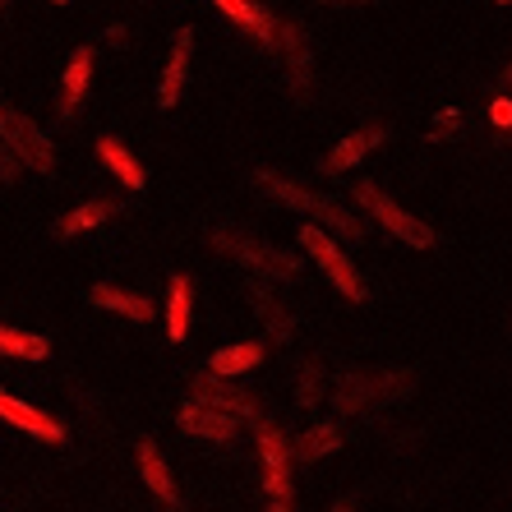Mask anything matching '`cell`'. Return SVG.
<instances>
[{
	"label": "cell",
	"instance_id": "cell-2",
	"mask_svg": "<svg viewBox=\"0 0 512 512\" xmlns=\"http://www.w3.org/2000/svg\"><path fill=\"white\" fill-rule=\"evenodd\" d=\"M411 393V374L388 370V374H342L333 388V406L342 416H356V411H370V406H388L393 397Z\"/></svg>",
	"mask_w": 512,
	"mask_h": 512
},
{
	"label": "cell",
	"instance_id": "cell-22",
	"mask_svg": "<svg viewBox=\"0 0 512 512\" xmlns=\"http://www.w3.org/2000/svg\"><path fill=\"white\" fill-rule=\"evenodd\" d=\"M337 448H342V429L337 425H314L291 443V457H300V462H319V457L337 453Z\"/></svg>",
	"mask_w": 512,
	"mask_h": 512
},
{
	"label": "cell",
	"instance_id": "cell-31",
	"mask_svg": "<svg viewBox=\"0 0 512 512\" xmlns=\"http://www.w3.org/2000/svg\"><path fill=\"white\" fill-rule=\"evenodd\" d=\"M5 10H10V0H0V14H5Z\"/></svg>",
	"mask_w": 512,
	"mask_h": 512
},
{
	"label": "cell",
	"instance_id": "cell-13",
	"mask_svg": "<svg viewBox=\"0 0 512 512\" xmlns=\"http://www.w3.org/2000/svg\"><path fill=\"white\" fill-rule=\"evenodd\" d=\"M88 305H97V310H111V314H125V319H134V323H148V319H153V300H148V296H134V291H125V286H107V282H97L93 291H88Z\"/></svg>",
	"mask_w": 512,
	"mask_h": 512
},
{
	"label": "cell",
	"instance_id": "cell-24",
	"mask_svg": "<svg viewBox=\"0 0 512 512\" xmlns=\"http://www.w3.org/2000/svg\"><path fill=\"white\" fill-rule=\"evenodd\" d=\"M314 402H319V370L305 365L300 370V406H314Z\"/></svg>",
	"mask_w": 512,
	"mask_h": 512
},
{
	"label": "cell",
	"instance_id": "cell-3",
	"mask_svg": "<svg viewBox=\"0 0 512 512\" xmlns=\"http://www.w3.org/2000/svg\"><path fill=\"white\" fill-rule=\"evenodd\" d=\"M351 194H356V203L370 213V222H379L393 240H402V245H411V250H429V245H434V227L420 222L416 213H406L402 203H393L379 185H356Z\"/></svg>",
	"mask_w": 512,
	"mask_h": 512
},
{
	"label": "cell",
	"instance_id": "cell-33",
	"mask_svg": "<svg viewBox=\"0 0 512 512\" xmlns=\"http://www.w3.org/2000/svg\"><path fill=\"white\" fill-rule=\"evenodd\" d=\"M508 84H512V65H508Z\"/></svg>",
	"mask_w": 512,
	"mask_h": 512
},
{
	"label": "cell",
	"instance_id": "cell-8",
	"mask_svg": "<svg viewBox=\"0 0 512 512\" xmlns=\"http://www.w3.org/2000/svg\"><path fill=\"white\" fill-rule=\"evenodd\" d=\"M259 457H263V480L273 499L291 503V443L277 434L268 420H259Z\"/></svg>",
	"mask_w": 512,
	"mask_h": 512
},
{
	"label": "cell",
	"instance_id": "cell-12",
	"mask_svg": "<svg viewBox=\"0 0 512 512\" xmlns=\"http://www.w3.org/2000/svg\"><path fill=\"white\" fill-rule=\"evenodd\" d=\"M379 143H383V130H356V134H346V139H337V148H328V157H319V171H328V176H337V171H351L356 162H365V157H370Z\"/></svg>",
	"mask_w": 512,
	"mask_h": 512
},
{
	"label": "cell",
	"instance_id": "cell-7",
	"mask_svg": "<svg viewBox=\"0 0 512 512\" xmlns=\"http://www.w3.org/2000/svg\"><path fill=\"white\" fill-rule=\"evenodd\" d=\"M190 402L217 406V411H227V416H236V420H259V397L245 393L240 383L222 379V374H213V370L190 383Z\"/></svg>",
	"mask_w": 512,
	"mask_h": 512
},
{
	"label": "cell",
	"instance_id": "cell-28",
	"mask_svg": "<svg viewBox=\"0 0 512 512\" xmlns=\"http://www.w3.org/2000/svg\"><path fill=\"white\" fill-rule=\"evenodd\" d=\"M323 5H374V0H323Z\"/></svg>",
	"mask_w": 512,
	"mask_h": 512
},
{
	"label": "cell",
	"instance_id": "cell-18",
	"mask_svg": "<svg viewBox=\"0 0 512 512\" xmlns=\"http://www.w3.org/2000/svg\"><path fill=\"white\" fill-rule=\"evenodd\" d=\"M88 74H93V51L88 47H79L70 56V65H65V88H60V116L70 120L74 116V107L84 102V93H88Z\"/></svg>",
	"mask_w": 512,
	"mask_h": 512
},
{
	"label": "cell",
	"instance_id": "cell-32",
	"mask_svg": "<svg viewBox=\"0 0 512 512\" xmlns=\"http://www.w3.org/2000/svg\"><path fill=\"white\" fill-rule=\"evenodd\" d=\"M51 5H70V0H51Z\"/></svg>",
	"mask_w": 512,
	"mask_h": 512
},
{
	"label": "cell",
	"instance_id": "cell-1",
	"mask_svg": "<svg viewBox=\"0 0 512 512\" xmlns=\"http://www.w3.org/2000/svg\"><path fill=\"white\" fill-rule=\"evenodd\" d=\"M254 185H259L263 194H273L277 203H286V208H296V213L314 217V222H319L328 236H342V240H351V245H360V240H365V222H360V217L351 213L346 203L328 199V194L305 190V185H296V180L277 176V171H268V167L254 171Z\"/></svg>",
	"mask_w": 512,
	"mask_h": 512
},
{
	"label": "cell",
	"instance_id": "cell-35",
	"mask_svg": "<svg viewBox=\"0 0 512 512\" xmlns=\"http://www.w3.org/2000/svg\"><path fill=\"white\" fill-rule=\"evenodd\" d=\"M508 328H512V319H508Z\"/></svg>",
	"mask_w": 512,
	"mask_h": 512
},
{
	"label": "cell",
	"instance_id": "cell-16",
	"mask_svg": "<svg viewBox=\"0 0 512 512\" xmlns=\"http://www.w3.org/2000/svg\"><path fill=\"white\" fill-rule=\"evenodd\" d=\"M190 310H194V282L176 273L167 286V337L176 346L190 337Z\"/></svg>",
	"mask_w": 512,
	"mask_h": 512
},
{
	"label": "cell",
	"instance_id": "cell-25",
	"mask_svg": "<svg viewBox=\"0 0 512 512\" xmlns=\"http://www.w3.org/2000/svg\"><path fill=\"white\" fill-rule=\"evenodd\" d=\"M19 167H24V162H19V157L10 153V143L0 139V185H10V180L19 176Z\"/></svg>",
	"mask_w": 512,
	"mask_h": 512
},
{
	"label": "cell",
	"instance_id": "cell-9",
	"mask_svg": "<svg viewBox=\"0 0 512 512\" xmlns=\"http://www.w3.org/2000/svg\"><path fill=\"white\" fill-rule=\"evenodd\" d=\"M190 56H194V28H180L176 42H171V56H167V70L157 79V107L171 111L185 93V79H190Z\"/></svg>",
	"mask_w": 512,
	"mask_h": 512
},
{
	"label": "cell",
	"instance_id": "cell-30",
	"mask_svg": "<svg viewBox=\"0 0 512 512\" xmlns=\"http://www.w3.org/2000/svg\"><path fill=\"white\" fill-rule=\"evenodd\" d=\"M351 508H356V499H342V503H337L333 512H351Z\"/></svg>",
	"mask_w": 512,
	"mask_h": 512
},
{
	"label": "cell",
	"instance_id": "cell-20",
	"mask_svg": "<svg viewBox=\"0 0 512 512\" xmlns=\"http://www.w3.org/2000/svg\"><path fill=\"white\" fill-rule=\"evenodd\" d=\"M116 213V203L111 199H93V203H79V208H74V213H65L56 222V236H84V231H93V227H102V222H107V217Z\"/></svg>",
	"mask_w": 512,
	"mask_h": 512
},
{
	"label": "cell",
	"instance_id": "cell-15",
	"mask_svg": "<svg viewBox=\"0 0 512 512\" xmlns=\"http://www.w3.org/2000/svg\"><path fill=\"white\" fill-rule=\"evenodd\" d=\"M139 471H143V485L153 489L157 499L167 503V508H180V494H176V480H171L167 462H162V453H157L153 439L139 443Z\"/></svg>",
	"mask_w": 512,
	"mask_h": 512
},
{
	"label": "cell",
	"instance_id": "cell-21",
	"mask_svg": "<svg viewBox=\"0 0 512 512\" xmlns=\"http://www.w3.org/2000/svg\"><path fill=\"white\" fill-rule=\"evenodd\" d=\"M259 360H263V346L259 342H240V346H222V351H213L208 370L222 374V379H236V374L254 370Z\"/></svg>",
	"mask_w": 512,
	"mask_h": 512
},
{
	"label": "cell",
	"instance_id": "cell-23",
	"mask_svg": "<svg viewBox=\"0 0 512 512\" xmlns=\"http://www.w3.org/2000/svg\"><path fill=\"white\" fill-rule=\"evenodd\" d=\"M51 351V342L42 333H24V328H10L0 323V356H14V360H42Z\"/></svg>",
	"mask_w": 512,
	"mask_h": 512
},
{
	"label": "cell",
	"instance_id": "cell-6",
	"mask_svg": "<svg viewBox=\"0 0 512 512\" xmlns=\"http://www.w3.org/2000/svg\"><path fill=\"white\" fill-rule=\"evenodd\" d=\"M0 139L10 143V153L24 162V167L33 171H56V148H51L47 130L37 125V120H28L24 111H14L0 102Z\"/></svg>",
	"mask_w": 512,
	"mask_h": 512
},
{
	"label": "cell",
	"instance_id": "cell-4",
	"mask_svg": "<svg viewBox=\"0 0 512 512\" xmlns=\"http://www.w3.org/2000/svg\"><path fill=\"white\" fill-rule=\"evenodd\" d=\"M300 245H305V254L319 263L323 277H328V282H333L346 300H356V305L365 300V282H360V268L346 259V250L337 245L333 236H328V231H323V227H300Z\"/></svg>",
	"mask_w": 512,
	"mask_h": 512
},
{
	"label": "cell",
	"instance_id": "cell-11",
	"mask_svg": "<svg viewBox=\"0 0 512 512\" xmlns=\"http://www.w3.org/2000/svg\"><path fill=\"white\" fill-rule=\"evenodd\" d=\"M0 420H10L14 429H24V434H33V439H42V443H60V439H65L60 420L42 416L37 406H28V402H19V397H10L5 388H0Z\"/></svg>",
	"mask_w": 512,
	"mask_h": 512
},
{
	"label": "cell",
	"instance_id": "cell-29",
	"mask_svg": "<svg viewBox=\"0 0 512 512\" xmlns=\"http://www.w3.org/2000/svg\"><path fill=\"white\" fill-rule=\"evenodd\" d=\"M268 512H291V503H286V499H273V508H268Z\"/></svg>",
	"mask_w": 512,
	"mask_h": 512
},
{
	"label": "cell",
	"instance_id": "cell-17",
	"mask_svg": "<svg viewBox=\"0 0 512 512\" xmlns=\"http://www.w3.org/2000/svg\"><path fill=\"white\" fill-rule=\"evenodd\" d=\"M97 157H102V167H107L125 190H143V167L134 162V153L120 139H107V134H102V139H97Z\"/></svg>",
	"mask_w": 512,
	"mask_h": 512
},
{
	"label": "cell",
	"instance_id": "cell-5",
	"mask_svg": "<svg viewBox=\"0 0 512 512\" xmlns=\"http://www.w3.org/2000/svg\"><path fill=\"white\" fill-rule=\"evenodd\" d=\"M213 245L217 250H227L240 268H254L263 277H277V282H291L300 273V259L296 254L277 250V245H263V240H250L240 236V231H213Z\"/></svg>",
	"mask_w": 512,
	"mask_h": 512
},
{
	"label": "cell",
	"instance_id": "cell-19",
	"mask_svg": "<svg viewBox=\"0 0 512 512\" xmlns=\"http://www.w3.org/2000/svg\"><path fill=\"white\" fill-rule=\"evenodd\" d=\"M217 5H222V10H227L240 28H250L259 47H277V24L268 19V10H263V5H254V0H217Z\"/></svg>",
	"mask_w": 512,
	"mask_h": 512
},
{
	"label": "cell",
	"instance_id": "cell-26",
	"mask_svg": "<svg viewBox=\"0 0 512 512\" xmlns=\"http://www.w3.org/2000/svg\"><path fill=\"white\" fill-rule=\"evenodd\" d=\"M489 120H494L499 130H508V125H512V97H494V107H489Z\"/></svg>",
	"mask_w": 512,
	"mask_h": 512
},
{
	"label": "cell",
	"instance_id": "cell-27",
	"mask_svg": "<svg viewBox=\"0 0 512 512\" xmlns=\"http://www.w3.org/2000/svg\"><path fill=\"white\" fill-rule=\"evenodd\" d=\"M102 37H107V42H111V47H120V42H125V28H107V33H102Z\"/></svg>",
	"mask_w": 512,
	"mask_h": 512
},
{
	"label": "cell",
	"instance_id": "cell-34",
	"mask_svg": "<svg viewBox=\"0 0 512 512\" xmlns=\"http://www.w3.org/2000/svg\"><path fill=\"white\" fill-rule=\"evenodd\" d=\"M499 5H512V0H499Z\"/></svg>",
	"mask_w": 512,
	"mask_h": 512
},
{
	"label": "cell",
	"instance_id": "cell-14",
	"mask_svg": "<svg viewBox=\"0 0 512 512\" xmlns=\"http://www.w3.org/2000/svg\"><path fill=\"white\" fill-rule=\"evenodd\" d=\"M250 305L263 319V328L273 333V342H291V337H296V319H291V310H282V300H277L268 286L250 282Z\"/></svg>",
	"mask_w": 512,
	"mask_h": 512
},
{
	"label": "cell",
	"instance_id": "cell-10",
	"mask_svg": "<svg viewBox=\"0 0 512 512\" xmlns=\"http://www.w3.org/2000/svg\"><path fill=\"white\" fill-rule=\"evenodd\" d=\"M180 429H185V434H194V439L231 443V439H236V429H240V420L227 416V411H217V406L190 402V406H180Z\"/></svg>",
	"mask_w": 512,
	"mask_h": 512
}]
</instances>
